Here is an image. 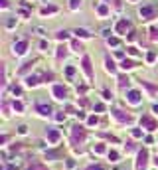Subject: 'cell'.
Masks as SVG:
<instances>
[{
    "mask_svg": "<svg viewBox=\"0 0 158 170\" xmlns=\"http://www.w3.org/2000/svg\"><path fill=\"white\" fill-rule=\"evenodd\" d=\"M71 136H73V143H83L87 136V131L81 125H73L71 127Z\"/></svg>",
    "mask_w": 158,
    "mask_h": 170,
    "instance_id": "3",
    "label": "cell"
},
{
    "mask_svg": "<svg viewBox=\"0 0 158 170\" xmlns=\"http://www.w3.org/2000/svg\"><path fill=\"white\" fill-rule=\"evenodd\" d=\"M28 52V40H20V42H16L14 44V48H12V53L14 56H24V53Z\"/></svg>",
    "mask_w": 158,
    "mask_h": 170,
    "instance_id": "7",
    "label": "cell"
},
{
    "mask_svg": "<svg viewBox=\"0 0 158 170\" xmlns=\"http://www.w3.org/2000/svg\"><path fill=\"white\" fill-rule=\"evenodd\" d=\"M52 95H53V99H57V101H63V99L67 97V91H65L63 85H52Z\"/></svg>",
    "mask_w": 158,
    "mask_h": 170,
    "instance_id": "9",
    "label": "cell"
},
{
    "mask_svg": "<svg viewBox=\"0 0 158 170\" xmlns=\"http://www.w3.org/2000/svg\"><path fill=\"white\" fill-rule=\"evenodd\" d=\"M152 111H154V113H158V105H156V103L152 105Z\"/></svg>",
    "mask_w": 158,
    "mask_h": 170,
    "instance_id": "46",
    "label": "cell"
},
{
    "mask_svg": "<svg viewBox=\"0 0 158 170\" xmlns=\"http://www.w3.org/2000/svg\"><path fill=\"white\" fill-rule=\"evenodd\" d=\"M18 132H20V135H26V132H28V127H26V125H20V127H18Z\"/></svg>",
    "mask_w": 158,
    "mask_h": 170,
    "instance_id": "42",
    "label": "cell"
},
{
    "mask_svg": "<svg viewBox=\"0 0 158 170\" xmlns=\"http://www.w3.org/2000/svg\"><path fill=\"white\" fill-rule=\"evenodd\" d=\"M56 38L59 40V42H65V40L69 38V32H65V30H59V32L56 34Z\"/></svg>",
    "mask_w": 158,
    "mask_h": 170,
    "instance_id": "22",
    "label": "cell"
},
{
    "mask_svg": "<svg viewBox=\"0 0 158 170\" xmlns=\"http://www.w3.org/2000/svg\"><path fill=\"white\" fill-rule=\"evenodd\" d=\"M148 32H150V40H158V28L156 26H152Z\"/></svg>",
    "mask_w": 158,
    "mask_h": 170,
    "instance_id": "30",
    "label": "cell"
},
{
    "mask_svg": "<svg viewBox=\"0 0 158 170\" xmlns=\"http://www.w3.org/2000/svg\"><path fill=\"white\" fill-rule=\"evenodd\" d=\"M140 125H142V128H146V131H150V132L158 128V123L150 117V115H142V117H140Z\"/></svg>",
    "mask_w": 158,
    "mask_h": 170,
    "instance_id": "4",
    "label": "cell"
},
{
    "mask_svg": "<svg viewBox=\"0 0 158 170\" xmlns=\"http://www.w3.org/2000/svg\"><path fill=\"white\" fill-rule=\"evenodd\" d=\"M85 170H103L101 166H89V168H85Z\"/></svg>",
    "mask_w": 158,
    "mask_h": 170,
    "instance_id": "45",
    "label": "cell"
},
{
    "mask_svg": "<svg viewBox=\"0 0 158 170\" xmlns=\"http://www.w3.org/2000/svg\"><path fill=\"white\" fill-rule=\"evenodd\" d=\"M136 65H138V61H132V60H127V57H124V60L120 61V69H124V71H128V69H135Z\"/></svg>",
    "mask_w": 158,
    "mask_h": 170,
    "instance_id": "13",
    "label": "cell"
},
{
    "mask_svg": "<svg viewBox=\"0 0 158 170\" xmlns=\"http://www.w3.org/2000/svg\"><path fill=\"white\" fill-rule=\"evenodd\" d=\"M132 136H135V139L142 136V131H138V128H132Z\"/></svg>",
    "mask_w": 158,
    "mask_h": 170,
    "instance_id": "43",
    "label": "cell"
},
{
    "mask_svg": "<svg viewBox=\"0 0 158 170\" xmlns=\"http://www.w3.org/2000/svg\"><path fill=\"white\" fill-rule=\"evenodd\" d=\"M113 8H115L117 12L123 10V4H120V0H113Z\"/></svg>",
    "mask_w": 158,
    "mask_h": 170,
    "instance_id": "35",
    "label": "cell"
},
{
    "mask_svg": "<svg viewBox=\"0 0 158 170\" xmlns=\"http://www.w3.org/2000/svg\"><path fill=\"white\" fill-rule=\"evenodd\" d=\"M32 65H34V61H28V63H24V67H20V71H18V73H20V75H24V73H26L28 69L32 67Z\"/></svg>",
    "mask_w": 158,
    "mask_h": 170,
    "instance_id": "27",
    "label": "cell"
},
{
    "mask_svg": "<svg viewBox=\"0 0 158 170\" xmlns=\"http://www.w3.org/2000/svg\"><path fill=\"white\" fill-rule=\"evenodd\" d=\"M71 49H73L75 53H83V52H85L83 44H81V42H77V40H75V42H71Z\"/></svg>",
    "mask_w": 158,
    "mask_h": 170,
    "instance_id": "19",
    "label": "cell"
},
{
    "mask_svg": "<svg viewBox=\"0 0 158 170\" xmlns=\"http://www.w3.org/2000/svg\"><path fill=\"white\" fill-rule=\"evenodd\" d=\"M109 158H111V162H117V160H119V152L117 150H111L109 152Z\"/></svg>",
    "mask_w": 158,
    "mask_h": 170,
    "instance_id": "33",
    "label": "cell"
},
{
    "mask_svg": "<svg viewBox=\"0 0 158 170\" xmlns=\"http://www.w3.org/2000/svg\"><path fill=\"white\" fill-rule=\"evenodd\" d=\"M40 49H41V52H48V49H49V44L45 42V40H41V42H40Z\"/></svg>",
    "mask_w": 158,
    "mask_h": 170,
    "instance_id": "34",
    "label": "cell"
},
{
    "mask_svg": "<svg viewBox=\"0 0 158 170\" xmlns=\"http://www.w3.org/2000/svg\"><path fill=\"white\" fill-rule=\"evenodd\" d=\"M103 99H105V101H111V99H113V93H111V91H103Z\"/></svg>",
    "mask_w": 158,
    "mask_h": 170,
    "instance_id": "36",
    "label": "cell"
},
{
    "mask_svg": "<svg viewBox=\"0 0 158 170\" xmlns=\"http://www.w3.org/2000/svg\"><path fill=\"white\" fill-rule=\"evenodd\" d=\"M111 115H113L119 123H132V117H131V115L124 113V111H120V109H113V111H111Z\"/></svg>",
    "mask_w": 158,
    "mask_h": 170,
    "instance_id": "8",
    "label": "cell"
},
{
    "mask_svg": "<svg viewBox=\"0 0 158 170\" xmlns=\"http://www.w3.org/2000/svg\"><path fill=\"white\" fill-rule=\"evenodd\" d=\"M10 91H12L14 95H18V97L22 95V87H18V85H12V87H10Z\"/></svg>",
    "mask_w": 158,
    "mask_h": 170,
    "instance_id": "32",
    "label": "cell"
},
{
    "mask_svg": "<svg viewBox=\"0 0 158 170\" xmlns=\"http://www.w3.org/2000/svg\"><path fill=\"white\" fill-rule=\"evenodd\" d=\"M12 107H14L16 113H22V111H24V103L22 101H14V103H12Z\"/></svg>",
    "mask_w": 158,
    "mask_h": 170,
    "instance_id": "26",
    "label": "cell"
},
{
    "mask_svg": "<svg viewBox=\"0 0 158 170\" xmlns=\"http://www.w3.org/2000/svg\"><path fill=\"white\" fill-rule=\"evenodd\" d=\"M65 56H67V52H65V48H63V45H59V48H57V53H56V57H57V60H63Z\"/></svg>",
    "mask_w": 158,
    "mask_h": 170,
    "instance_id": "25",
    "label": "cell"
},
{
    "mask_svg": "<svg viewBox=\"0 0 158 170\" xmlns=\"http://www.w3.org/2000/svg\"><path fill=\"white\" fill-rule=\"evenodd\" d=\"M83 0H69V10H79Z\"/></svg>",
    "mask_w": 158,
    "mask_h": 170,
    "instance_id": "23",
    "label": "cell"
},
{
    "mask_svg": "<svg viewBox=\"0 0 158 170\" xmlns=\"http://www.w3.org/2000/svg\"><path fill=\"white\" fill-rule=\"evenodd\" d=\"M156 14H158V8L154 6V4H146V6L138 8V16H140V20H144V22L156 18Z\"/></svg>",
    "mask_w": 158,
    "mask_h": 170,
    "instance_id": "1",
    "label": "cell"
},
{
    "mask_svg": "<svg viewBox=\"0 0 158 170\" xmlns=\"http://www.w3.org/2000/svg\"><path fill=\"white\" fill-rule=\"evenodd\" d=\"M87 123H89V125L93 127V125H97V123H99V119L95 117V115H91V117H89V121H87Z\"/></svg>",
    "mask_w": 158,
    "mask_h": 170,
    "instance_id": "39",
    "label": "cell"
},
{
    "mask_svg": "<svg viewBox=\"0 0 158 170\" xmlns=\"http://www.w3.org/2000/svg\"><path fill=\"white\" fill-rule=\"evenodd\" d=\"M81 67H83V71H85L87 79H93V77H95V71H93V67H91V57L89 56H83Z\"/></svg>",
    "mask_w": 158,
    "mask_h": 170,
    "instance_id": "5",
    "label": "cell"
},
{
    "mask_svg": "<svg viewBox=\"0 0 158 170\" xmlns=\"http://www.w3.org/2000/svg\"><path fill=\"white\" fill-rule=\"evenodd\" d=\"M111 4H101V6H97V14L101 16V18H107L109 16V12H111Z\"/></svg>",
    "mask_w": 158,
    "mask_h": 170,
    "instance_id": "14",
    "label": "cell"
},
{
    "mask_svg": "<svg viewBox=\"0 0 158 170\" xmlns=\"http://www.w3.org/2000/svg\"><path fill=\"white\" fill-rule=\"evenodd\" d=\"M38 85H40V77H36V75L26 77V87H38Z\"/></svg>",
    "mask_w": 158,
    "mask_h": 170,
    "instance_id": "17",
    "label": "cell"
},
{
    "mask_svg": "<svg viewBox=\"0 0 158 170\" xmlns=\"http://www.w3.org/2000/svg\"><path fill=\"white\" fill-rule=\"evenodd\" d=\"M146 166H148V150H146V148H142V150H138L135 168L136 170H146Z\"/></svg>",
    "mask_w": 158,
    "mask_h": 170,
    "instance_id": "2",
    "label": "cell"
},
{
    "mask_svg": "<svg viewBox=\"0 0 158 170\" xmlns=\"http://www.w3.org/2000/svg\"><path fill=\"white\" fill-rule=\"evenodd\" d=\"M56 12H57V6H44L40 10V14L41 16H49V14H56Z\"/></svg>",
    "mask_w": 158,
    "mask_h": 170,
    "instance_id": "18",
    "label": "cell"
},
{
    "mask_svg": "<svg viewBox=\"0 0 158 170\" xmlns=\"http://www.w3.org/2000/svg\"><path fill=\"white\" fill-rule=\"evenodd\" d=\"M95 111H105V105H103V103H97V105H95Z\"/></svg>",
    "mask_w": 158,
    "mask_h": 170,
    "instance_id": "44",
    "label": "cell"
},
{
    "mask_svg": "<svg viewBox=\"0 0 158 170\" xmlns=\"http://www.w3.org/2000/svg\"><path fill=\"white\" fill-rule=\"evenodd\" d=\"M154 60H156V53H154V52H148V56H146V63H154Z\"/></svg>",
    "mask_w": 158,
    "mask_h": 170,
    "instance_id": "31",
    "label": "cell"
},
{
    "mask_svg": "<svg viewBox=\"0 0 158 170\" xmlns=\"http://www.w3.org/2000/svg\"><path fill=\"white\" fill-rule=\"evenodd\" d=\"M127 52H128V56H138V49L132 48V45H131V48H127Z\"/></svg>",
    "mask_w": 158,
    "mask_h": 170,
    "instance_id": "37",
    "label": "cell"
},
{
    "mask_svg": "<svg viewBox=\"0 0 158 170\" xmlns=\"http://www.w3.org/2000/svg\"><path fill=\"white\" fill-rule=\"evenodd\" d=\"M127 101L131 103V105H140V103H142V95H140V91H136V89H131L127 93Z\"/></svg>",
    "mask_w": 158,
    "mask_h": 170,
    "instance_id": "6",
    "label": "cell"
},
{
    "mask_svg": "<svg viewBox=\"0 0 158 170\" xmlns=\"http://www.w3.org/2000/svg\"><path fill=\"white\" fill-rule=\"evenodd\" d=\"M128 83H131V79H128L127 75H120V77H119V87H120V89L128 87Z\"/></svg>",
    "mask_w": 158,
    "mask_h": 170,
    "instance_id": "21",
    "label": "cell"
},
{
    "mask_svg": "<svg viewBox=\"0 0 158 170\" xmlns=\"http://www.w3.org/2000/svg\"><path fill=\"white\" fill-rule=\"evenodd\" d=\"M93 150L97 152V154H103V152H105V146H103V144H97V146H95Z\"/></svg>",
    "mask_w": 158,
    "mask_h": 170,
    "instance_id": "38",
    "label": "cell"
},
{
    "mask_svg": "<svg viewBox=\"0 0 158 170\" xmlns=\"http://www.w3.org/2000/svg\"><path fill=\"white\" fill-rule=\"evenodd\" d=\"M154 164H156V166H158V156H156V158H154Z\"/></svg>",
    "mask_w": 158,
    "mask_h": 170,
    "instance_id": "47",
    "label": "cell"
},
{
    "mask_svg": "<svg viewBox=\"0 0 158 170\" xmlns=\"http://www.w3.org/2000/svg\"><path fill=\"white\" fill-rule=\"evenodd\" d=\"M131 2H136V0H131Z\"/></svg>",
    "mask_w": 158,
    "mask_h": 170,
    "instance_id": "48",
    "label": "cell"
},
{
    "mask_svg": "<svg viewBox=\"0 0 158 170\" xmlns=\"http://www.w3.org/2000/svg\"><path fill=\"white\" fill-rule=\"evenodd\" d=\"M127 30H131V22H128L127 18L119 20V22H117V26H115V34L123 36V34H127Z\"/></svg>",
    "mask_w": 158,
    "mask_h": 170,
    "instance_id": "10",
    "label": "cell"
},
{
    "mask_svg": "<svg viewBox=\"0 0 158 170\" xmlns=\"http://www.w3.org/2000/svg\"><path fill=\"white\" fill-rule=\"evenodd\" d=\"M0 8H2V10H8V8H10V2H8V0H0Z\"/></svg>",
    "mask_w": 158,
    "mask_h": 170,
    "instance_id": "40",
    "label": "cell"
},
{
    "mask_svg": "<svg viewBox=\"0 0 158 170\" xmlns=\"http://www.w3.org/2000/svg\"><path fill=\"white\" fill-rule=\"evenodd\" d=\"M73 75H75V67H71V65H69V67H65V77H67L69 81L73 79Z\"/></svg>",
    "mask_w": 158,
    "mask_h": 170,
    "instance_id": "24",
    "label": "cell"
},
{
    "mask_svg": "<svg viewBox=\"0 0 158 170\" xmlns=\"http://www.w3.org/2000/svg\"><path fill=\"white\" fill-rule=\"evenodd\" d=\"M73 34H75L77 38H81V40H89L91 38V34L85 30V28H77V30H73Z\"/></svg>",
    "mask_w": 158,
    "mask_h": 170,
    "instance_id": "15",
    "label": "cell"
},
{
    "mask_svg": "<svg viewBox=\"0 0 158 170\" xmlns=\"http://www.w3.org/2000/svg\"><path fill=\"white\" fill-rule=\"evenodd\" d=\"M36 113H38L40 117H49V115H52V107L44 105V103H38V105H36Z\"/></svg>",
    "mask_w": 158,
    "mask_h": 170,
    "instance_id": "11",
    "label": "cell"
},
{
    "mask_svg": "<svg viewBox=\"0 0 158 170\" xmlns=\"http://www.w3.org/2000/svg\"><path fill=\"white\" fill-rule=\"evenodd\" d=\"M105 69L109 73H117V67H115V61L111 57H105Z\"/></svg>",
    "mask_w": 158,
    "mask_h": 170,
    "instance_id": "16",
    "label": "cell"
},
{
    "mask_svg": "<svg viewBox=\"0 0 158 170\" xmlns=\"http://www.w3.org/2000/svg\"><path fill=\"white\" fill-rule=\"evenodd\" d=\"M56 121H57V123L65 121V113H57V115H56Z\"/></svg>",
    "mask_w": 158,
    "mask_h": 170,
    "instance_id": "41",
    "label": "cell"
},
{
    "mask_svg": "<svg viewBox=\"0 0 158 170\" xmlns=\"http://www.w3.org/2000/svg\"><path fill=\"white\" fill-rule=\"evenodd\" d=\"M26 170H48V168H45L44 164H40V162H30Z\"/></svg>",
    "mask_w": 158,
    "mask_h": 170,
    "instance_id": "20",
    "label": "cell"
},
{
    "mask_svg": "<svg viewBox=\"0 0 158 170\" xmlns=\"http://www.w3.org/2000/svg\"><path fill=\"white\" fill-rule=\"evenodd\" d=\"M45 136H48V140L52 144H56L57 140H59V132H57L56 128H48V131H45Z\"/></svg>",
    "mask_w": 158,
    "mask_h": 170,
    "instance_id": "12",
    "label": "cell"
},
{
    "mask_svg": "<svg viewBox=\"0 0 158 170\" xmlns=\"http://www.w3.org/2000/svg\"><path fill=\"white\" fill-rule=\"evenodd\" d=\"M107 44H109L111 48H117L120 42H119V38H107Z\"/></svg>",
    "mask_w": 158,
    "mask_h": 170,
    "instance_id": "29",
    "label": "cell"
},
{
    "mask_svg": "<svg viewBox=\"0 0 158 170\" xmlns=\"http://www.w3.org/2000/svg\"><path fill=\"white\" fill-rule=\"evenodd\" d=\"M18 24V20L16 18H10V20H6V30H12V28Z\"/></svg>",
    "mask_w": 158,
    "mask_h": 170,
    "instance_id": "28",
    "label": "cell"
}]
</instances>
